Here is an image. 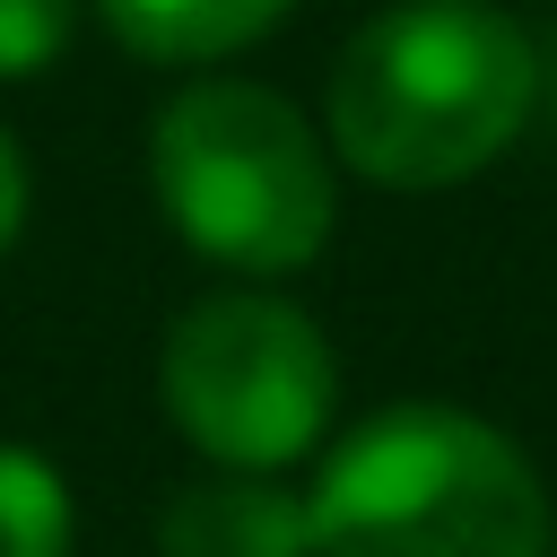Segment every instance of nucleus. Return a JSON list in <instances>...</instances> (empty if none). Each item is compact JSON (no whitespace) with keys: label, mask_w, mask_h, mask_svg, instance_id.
I'll return each mask as SVG.
<instances>
[{"label":"nucleus","mask_w":557,"mask_h":557,"mask_svg":"<svg viewBox=\"0 0 557 557\" xmlns=\"http://www.w3.org/2000/svg\"><path fill=\"white\" fill-rule=\"evenodd\" d=\"M531 113V44L496 0H400L331 70V139L366 183L435 191L505 157Z\"/></svg>","instance_id":"obj_1"},{"label":"nucleus","mask_w":557,"mask_h":557,"mask_svg":"<svg viewBox=\"0 0 557 557\" xmlns=\"http://www.w3.org/2000/svg\"><path fill=\"white\" fill-rule=\"evenodd\" d=\"M322 557H548L531 461L470 409L400 400L366 418L305 496Z\"/></svg>","instance_id":"obj_2"},{"label":"nucleus","mask_w":557,"mask_h":557,"mask_svg":"<svg viewBox=\"0 0 557 557\" xmlns=\"http://www.w3.org/2000/svg\"><path fill=\"white\" fill-rule=\"evenodd\" d=\"M165 226L218 270L278 278L305 270L331 235V165L305 113L252 78H200L157 113L148 139Z\"/></svg>","instance_id":"obj_3"},{"label":"nucleus","mask_w":557,"mask_h":557,"mask_svg":"<svg viewBox=\"0 0 557 557\" xmlns=\"http://www.w3.org/2000/svg\"><path fill=\"white\" fill-rule=\"evenodd\" d=\"M165 418L226 470H287L331 426V348L313 313L261 287H218L174 313L157 366Z\"/></svg>","instance_id":"obj_4"},{"label":"nucleus","mask_w":557,"mask_h":557,"mask_svg":"<svg viewBox=\"0 0 557 557\" xmlns=\"http://www.w3.org/2000/svg\"><path fill=\"white\" fill-rule=\"evenodd\" d=\"M157 557H313V513L270 470H209L157 513Z\"/></svg>","instance_id":"obj_5"},{"label":"nucleus","mask_w":557,"mask_h":557,"mask_svg":"<svg viewBox=\"0 0 557 557\" xmlns=\"http://www.w3.org/2000/svg\"><path fill=\"white\" fill-rule=\"evenodd\" d=\"M139 61H226L287 17V0H96Z\"/></svg>","instance_id":"obj_6"},{"label":"nucleus","mask_w":557,"mask_h":557,"mask_svg":"<svg viewBox=\"0 0 557 557\" xmlns=\"http://www.w3.org/2000/svg\"><path fill=\"white\" fill-rule=\"evenodd\" d=\"M0 557H70L61 470L26 444H0Z\"/></svg>","instance_id":"obj_7"},{"label":"nucleus","mask_w":557,"mask_h":557,"mask_svg":"<svg viewBox=\"0 0 557 557\" xmlns=\"http://www.w3.org/2000/svg\"><path fill=\"white\" fill-rule=\"evenodd\" d=\"M78 0H0V78H35L70 52Z\"/></svg>","instance_id":"obj_8"},{"label":"nucleus","mask_w":557,"mask_h":557,"mask_svg":"<svg viewBox=\"0 0 557 557\" xmlns=\"http://www.w3.org/2000/svg\"><path fill=\"white\" fill-rule=\"evenodd\" d=\"M17 226H26V157H17V139L0 131V252L17 244Z\"/></svg>","instance_id":"obj_9"}]
</instances>
